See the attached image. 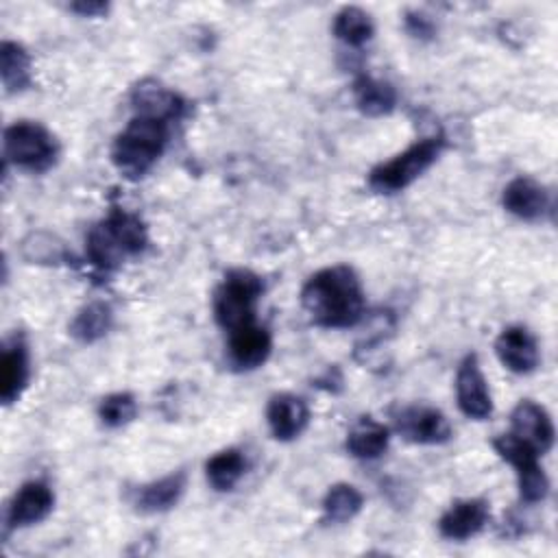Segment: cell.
Masks as SVG:
<instances>
[{
    "instance_id": "cell-1",
    "label": "cell",
    "mask_w": 558,
    "mask_h": 558,
    "mask_svg": "<svg viewBox=\"0 0 558 558\" xmlns=\"http://www.w3.org/2000/svg\"><path fill=\"white\" fill-rule=\"evenodd\" d=\"M301 305L314 325L344 329L362 320L366 299L357 272L347 264H336L320 268L305 281Z\"/></svg>"
},
{
    "instance_id": "cell-2",
    "label": "cell",
    "mask_w": 558,
    "mask_h": 558,
    "mask_svg": "<svg viewBox=\"0 0 558 558\" xmlns=\"http://www.w3.org/2000/svg\"><path fill=\"white\" fill-rule=\"evenodd\" d=\"M148 246V231L140 216L116 209L96 222L85 238L89 264L102 272L120 268L126 259L137 257Z\"/></svg>"
},
{
    "instance_id": "cell-3",
    "label": "cell",
    "mask_w": 558,
    "mask_h": 558,
    "mask_svg": "<svg viewBox=\"0 0 558 558\" xmlns=\"http://www.w3.org/2000/svg\"><path fill=\"white\" fill-rule=\"evenodd\" d=\"M170 122L135 113L129 124L116 135L111 161L126 179L144 177L168 146Z\"/></svg>"
},
{
    "instance_id": "cell-4",
    "label": "cell",
    "mask_w": 558,
    "mask_h": 558,
    "mask_svg": "<svg viewBox=\"0 0 558 558\" xmlns=\"http://www.w3.org/2000/svg\"><path fill=\"white\" fill-rule=\"evenodd\" d=\"M442 148H445V140L440 135L423 137L412 146H408L405 150H401L399 155H395L392 159L375 166L368 172V185L379 194L401 192L434 166Z\"/></svg>"
},
{
    "instance_id": "cell-5",
    "label": "cell",
    "mask_w": 558,
    "mask_h": 558,
    "mask_svg": "<svg viewBox=\"0 0 558 558\" xmlns=\"http://www.w3.org/2000/svg\"><path fill=\"white\" fill-rule=\"evenodd\" d=\"M264 281L248 268H233L225 275L214 294V318L225 331H233L255 320V307L262 299Z\"/></svg>"
},
{
    "instance_id": "cell-6",
    "label": "cell",
    "mask_w": 558,
    "mask_h": 558,
    "mask_svg": "<svg viewBox=\"0 0 558 558\" xmlns=\"http://www.w3.org/2000/svg\"><path fill=\"white\" fill-rule=\"evenodd\" d=\"M59 144L39 122L17 120L4 129V159L28 172H44L54 166Z\"/></svg>"
},
{
    "instance_id": "cell-7",
    "label": "cell",
    "mask_w": 558,
    "mask_h": 558,
    "mask_svg": "<svg viewBox=\"0 0 558 558\" xmlns=\"http://www.w3.org/2000/svg\"><path fill=\"white\" fill-rule=\"evenodd\" d=\"M493 449L501 460H506L514 473H517V486H519V497L525 504H538L547 497L549 493V477L538 464V451L517 438L514 434H499L493 440Z\"/></svg>"
},
{
    "instance_id": "cell-8",
    "label": "cell",
    "mask_w": 558,
    "mask_h": 558,
    "mask_svg": "<svg viewBox=\"0 0 558 558\" xmlns=\"http://www.w3.org/2000/svg\"><path fill=\"white\" fill-rule=\"evenodd\" d=\"M456 401L464 416L486 421L493 414V397L475 353H466L456 373Z\"/></svg>"
},
{
    "instance_id": "cell-9",
    "label": "cell",
    "mask_w": 558,
    "mask_h": 558,
    "mask_svg": "<svg viewBox=\"0 0 558 558\" xmlns=\"http://www.w3.org/2000/svg\"><path fill=\"white\" fill-rule=\"evenodd\" d=\"M397 432L414 445H442L451 438L447 416L429 405H408L395 416Z\"/></svg>"
},
{
    "instance_id": "cell-10",
    "label": "cell",
    "mask_w": 558,
    "mask_h": 558,
    "mask_svg": "<svg viewBox=\"0 0 558 558\" xmlns=\"http://www.w3.org/2000/svg\"><path fill=\"white\" fill-rule=\"evenodd\" d=\"M272 351V336L266 327L253 323H246L233 331H229V364L235 371H253L262 366Z\"/></svg>"
},
{
    "instance_id": "cell-11",
    "label": "cell",
    "mask_w": 558,
    "mask_h": 558,
    "mask_svg": "<svg viewBox=\"0 0 558 558\" xmlns=\"http://www.w3.org/2000/svg\"><path fill=\"white\" fill-rule=\"evenodd\" d=\"M54 508V493L46 482L31 480L20 486L7 510V530H20L44 521Z\"/></svg>"
},
{
    "instance_id": "cell-12",
    "label": "cell",
    "mask_w": 558,
    "mask_h": 558,
    "mask_svg": "<svg viewBox=\"0 0 558 558\" xmlns=\"http://www.w3.org/2000/svg\"><path fill=\"white\" fill-rule=\"evenodd\" d=\"M510 425H512L510 434H514L517 438L534 447L541 456L554 447V438H556L554 421L543 405L530 399L519 401L510 414Z\"/></svg>"
},
{
    "instance_id": "cell-13",
    "label": "cell",
    "mask_w": 558,
    "mask_h": 558,
    "mask_svg": "<svg viewBox=\"0 0 558 558\" xmlns=\"http://www.w3.org/2000/svg\"><path fill=\"white\" fill-rule=\"evenodd\" d=\"M495 353L499 362L517 375H527L538 366V342L530 329L521 325L506 327L495 340Z\"/></svg>"
},
{
    "instance_id": "cell-14",
    "label": "cell",
    "mask_w": 558,
    "mask_h": 558,
    "mask_svg": "<svg viewBox=\"0 0 558 558\" xmlns=\"http://www.w3.org/2000/svg\"><path fill=\"white\" fill-rule=\"evenodd\" d=\"M266 421L272 438L288 442L299 438L310 423V408L305 399L292 392L272 395L266 408Z\"/></svg>"
},
{
    "instance_id": "cell-15",
    "label": "cell",
    "mask_w": 558,
    "mask_h": 558,
    "mask_svg": "<svg viewBox=\"0 0 558 558\" xmlns=\"http://www.w3.org/2000/svg\"><path fill=\"white\" fill-rule=\"evenodd\" d=\"M31 377V362H28V347L22 336H13L4 342L0 355V399L4 405L15 403L24 388L28 386Z\"/></svg>"
},
{
    "instance_id": "cell-16",
    "label": "cell",
    "mask_w": 558,
    "mask_h": 558,
    "mask_svg": "<svg viewBox=\"0 0 558 558\" xmlns=\"http://www.w3.org/2000/svg\"><path fill=\"white\" fill-rule=\"evenodd\" d=\"M488 519L490 510L484 499H458L438 519V530L449 541H466L480 534Z\"/></svg>"
},
{
    "instance_id": "cell-17",
    "label": "cell",
    "mask_w": 558,
    "mask_h": 558,
    "mask_svg": "<svg viewBox=\"0 0 558 558\" xmlns=\"http://www.w3.org/2000/svg\"><path fill=\"white\" fill-rule=\"evenodd\" d=\"M501 205L508 214L521 220H541L549 211V194L538 181L517 177L504 187Z\"/></svg>"
},
{
    "instance_id": "cell-18",
    "label": "cell",
    "mask_w": 558,
    "mask_h": 558,
    "mask_svg": "<svg viewBox=\"0 0 558 558\" xmlns=\"http://www.w3.org/2000/svg\"><path fill=\"white\" fill-rule=\"evenodd\" d=\"M185 486H187L185 471H174L155 482L140 486L133 504L140 512H146V514L166 512L179 504V499L185 493Z\"/></svg>"
},
{
    "instance_id": "cell-19",
    "label": "cell",
    "mask_w": 558,
    "mask_h": 558,
    "mask_svg": "<svg viewBox=\"0 0 558 558\" xmlns=\"http://www.w3.org/2000/svg\"><path fill=\"white\" fill-rule=\"evenodd\" d=\"M133 107L140 116H150L157 120L172 122L181 118L185 102L181 96L159 85L157 81H144L133 89Z\"/></svg>"
},
{
    "instance_id": "cell-20",
    "label": "cell",
    "mask_w": 558,
    "mask_h": 558,
    "mask_svg": "<svg viewBox=\"0 0 558 558\" xmlns=\"http://www.w3.org/2000/svg\"><path fill=\"white\" fill-rule=\"evenodd\" d=\"M388 442H390V429L371 416H362L349 429L344 445L353 458L375 460L381 453H386Z\"/></svg>"
},
{
    "instance_id": "cell-21",
    "label": "cell",
    "mask_w": 558,
    "mask_h": 558,
    "mask_svg": "<svg viewBox=\"0 0 558 558\" xmlns=\"http://www.w3.org/2000/svg\"><path fill=\"white\" fill-rule=\"evenodd\" d=\"M353 100L364 116L377 118V116H388L395 109L397 92L388 81L362 74L353 83Z\"/></svg>"
},
{
    "instance_id": "cell-22",
    "label": "cell",
    "mask_w": 558,
    "mask_h": 558,
    "mask_svg": "<svg viewBox=\"0 0 558 558\" xmlns=\"http://www.w3.org/2000/svg\"><path fill=\"white\" fill-rule=\"evenodd\" d=\"M113 325V310L105 301H92L83 305L70 323V336L83 344L98 342L109 333Z\"/></svg>"
},
{
    "instance_id": "cell-23",
    "label": "cell",
    "mask_w": 558,
    "mask_h": 558,
    "mask_svg": "<svg viewBox=\"0 0 558 558\" xmlns=\"http://www.w3.org/2000/svg\"><path fill=\"white\" fill-rule=\"evenodd\" d=\"M0 78L9 94L24 92L31 81V54L17 41H2L0 46Z\"/></svg>"
},
{
    "instance_id": "cell-24",
    "label": "cell",
    "mask_w": 558,
    "mask_h": 558,
    "mask_svg": "<svg viewBox=\"0 0 558 558\" xmlns=\"http://www.w3.org/2000/svg\"><path fill=\"white\" fill-rule=\"evenodd\" d=\"M246 471V458L240 449L229 447L222 449L218 453H214L207 462H205V475L207 482L211 484L214 490L218 493H227L233 490L235 484L242 480Z\"/></svg>"
},
{
    "instance_id": "cell-25",
    "label": "cell",
    "mask_w": 558,
    "mask_h": 558,
    "mask_svg": "<svg viewBox=\"0 0 558 558\" xmlns=\"http://www.w3.org/2000/svg\"><path fill=\"white\" fill-rule=\"evenodd\" d=\"M375 24L371 15L360 7H342L333 17V35L351 48H360L371 41Z\"/></svg>"
},
{
    "instance_id": "cell-26",
    "label": "cell",
    "mask_w": 558,
    "mask_h": 558,
    "mask_svg": "<svg viewBox=\"0 0 558 558\" xmlns=\"http://www.w3.org/2000/svg\"><path fill=\"white\" fill-rule=\"evenodd\" d=\"M362 506H364L362 493L347 482L329 486V490L323 497V514L329 523H347L355 519Z\"/></svg>"
},
{
    "instance_id": "cell-27",
    "label": "cell",
    "mask_w": 558,
    "mask_h": 558,
    "mask_svg": "<svg viewBox=\"0 0 558 558\" xmlns=\"http://www.w3.org/2000/svg\"><path fill=\"white\" fill-rule=\"evenodd\" d=\"M137 414V401L131 392H111L98 403V418L105 427L118 429L129 425Z\"/></svg>"
},
{
    "instance_id": "cell-28",
    "label": "cell",
    "mask_w": 558,
    "mask_h": 558,
    "mask_svg": "<svg viewBox=\"0 0 558 558\" xmlns=\"http://www.w3.org/2000/svg\"><path fill=\"white\" fill-rule=\"evenodd\" d=\"M22 253L28 262H61L63 259V246L48 233H31L22 242Z\"/></svg>"
},
{
    "instance_id": "cell-29",
    "label": "cell",
    "mask_w": 558,
    "mask_h": 558,
    "mask_svg": "<svg viewBox=\"0 0 558 558\" xmlns=\"http://www.w3.org/2000/svg\"><path fill=\"white\" fill-rule=\"evenodd\" d=\"M70 9L83 17H98L105 15L109 11L107 2H98V0H81V2H72Z\"/></svg>"
},
{
    "instance_id": "cell-30",
    "label": "cell",
    "mask_w": 558,
    "mask_h": 558,
    "mask_svg": "<svg viewBox=\"0 0 558 558\" xmlns=\"http://www.w3.org/2000/svg\"><path fill=\"white\" fill-rule=\"evenodd\" d=\"M405 26H408V31L414 35V37H429L432 33H434V26H432V22L425 17V15H408L405 17Z\"/></svg>"
}]
</instances>
